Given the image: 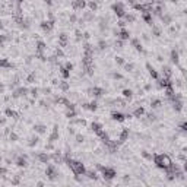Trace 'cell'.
Segmentation results:
<instances>
[{
	"label": "cell",
	"instance_id": "83f0119b",
	"mask_svg": "<svg viewBox=\"0 0 187 187\" xmlns=\"http://www.w3.org/2000/svg\"><path fill=\"white\" fill-rule=\"evenodd\" d=\"M86 6L92 10V12H95L97 9H98V5H97V2H89V3H86Z\"/></svg>",
	"mask_w": 187,
	"mask_h": 187
},
{
	"label": "cell",
	"instance_id": "681fc988",
	"mask_svg": "<svg viewBox=\"0 0 187 187\" xmlns=\"http://www.w3.org/2000/svg\"><path fill=\"white\" fill-rule=\"evenodd\" d=\"M119 27H120V28H124V27H126V22H124V20H120V22H119Z\"/></svg>",
	"mask_w": 187,
	"mask_h": 187
},
{
	"label": "cell",
	"instance_id": "9c48e42d",
	"mask_svg": "<svg viewBox=\"0 0 187 187\" xmlns=\"http://www.w3.org/2000/svg\"><path fill=\"white\" fill-rule=\"evenodd\" d=\"M127 137H129V129H123V130L120 132L119 140H115V143H117V145H120V143H124L126 140H127Z\"/></svg>",
	"mask_w": 187,
	"mask_h": 187
},
{
	"label": "cell",
	"instance_id": "484cf974",
	"mask_svg": "<svg viewBox=\"0 0 187 187\" xmlns=\"http://www.w3.org/2000/svg\"><path fill=\"white\" fill-rule=\"evenodd\" d=\"M86 108H88L89 111H95V110L98 108V104H97V101H92V102L86 104Z\"/></svg>",
	"mask_w": 187,
	"mask_h": 187
},
{
	"label": "cell",
	"instance_id": "74e56055",
	"mask_svg": "<svg viewBox=\"0 0 187 187\" xmlns=\"http://www.w3.org/2000/svg\"><path fill=\"white\" fill-rule=\"evenodd\" d=\"M152 31H154V35H155V37H159V35H161V29H159V28L154 27V28H152Z\"/></svg>",
	"mask_w": 187,
	"mask_h": 187
},
{
	"label": "cell",
	"instance_id": "30bf717a",
	"mask_svg": "<svg viewBox=\"0 0 187 187\" xmlns=\"http://www.w3.org/2000/svg\"><path fill=\"white\" fill-rule=\"evenodd\" d=\"M53 27H54V20H44V22H41V28L45 32H50L53 29Z\"/></svg>",
	"mask_w": 187,
	"mask_h": 187
},
{
	"label": "cell",
	"instance_id": "603a6c76",
	"mask_svg": "<svg viewBox=\"0 0 187 187\" xmlns=\"http://www.w3.org/2000/svg\"><path fill=\"white\" fill-rule=\"evenodd\" d=\"M60 73H61V76H63V79H69L70 78V70H67L64 66L60 69Z\"/></svg>",
	"mask_w": 187,
	"mask_h": 187
},
{
	"label": "cell",
	"instance_id": "b9f144b4",
	"mask_svg": "<svg viewBox=\"0 0 187 187\" xmlns=\"http://www.w3.org/2000/svg\"><path fill=\"white\" fill-rule=\"evenodd\" d=\"M123 42H124V41H121V40L115 41V47H117V48H123Z\"/></svg>",
	"mask_w": 187,
	"mask_h": 187
},
{
	"label": "cell",
	"instance_id": "5b68a950",
	"mask_svg": "<svg viewBox=\"0 0 187 187\" xmlns=\"http://www.w3.org/2000/svg\"><path fill=\"white\" fill-rule=\"evenodd\" d=\"M45 174L48 175V178H50V180H56V175H57V173H56V167L53 165V164H48V165H47Z\"/></svg>",
	"mask_w": 187,
	"mask_h": 187
},
{
	"label": "cell",
	"instance_id": "ee69618b",
	"mask_svg": "<svg viewBox=\"0 0 187 187\" xmlns=\"http://www.w3.org/2000/svg\"><path fill=\"white\" fill-rule=\"evenodd\" d=\"M115 63H117V64H124L123 57H115Z\"/></svg>",
	"mask_w": 187,
	"mask_h": 187
},
{
	"label": "cell",
	"instance_id": "8fae6325",
	"mask_svg": "<svg viewBox=\"0 0 187 187\" xmlns=\"http://www.w3.org/2000/svg\"><path fill=\"white\" fill-rule=\"evenodd\" d=\"M72 6H73L75 10H82V9L86 8V2H85V0H73Z\"/></svg>",
	"mask_w": 187,
	"mask_h": 187
},
{
	"label": "cell",
	"instance_id": "7bdbcfd3",
	"mask_svg": "<svg viewBox=\"0 0 187 187\" xmlns=\"http://www.w3.org/2000/svg\"><path fill=\"white\" fill-rule=\"evenodd\" d=\"M10 140H12V142H16V140H18V134L16 133H10Z\"/></svg>",
	"mask_w": 187,
	"mask_h": 187
},
{
	"label": "cell",
	"instance_id": "4fadbf2b",
	"mask_svg": "<svg viewBox=\"0 0 187 187\" xmlns=\"http://www.w3.org/2000/svg\"><path fill=\"white\" fill-rule=\"evenodd\" d=\"M37 158H38V161L41 162V164H47L50 161V155H47L45 152H40L38 155H37Z\"/></svg>",
	"mask_w": 187,
	"mask_h": 187
},
{
	"label": "cell",
	"instance_id": "f6af8a7d",
	"mask_svg": "<svg viewBox=\"0 0 187 187\" xmlns=\"http://www.w3.org/2000/svg\"><path fill=\"white\" fill-rule=\"evenodd\" d=\"M83 139H85L83 136H81V134H76V142H79V143H81V142H83Z\"/></svg>",
	"mask_w": 187,
	"mask_h": 187
},
{
	"label": "cell",
	"instance_id": "ba28073f",
	"mask_svg": "<svg viewBox=\"0 0 187 187\" xmlns=\"http://www.w3.org/2000/svg\"><path fill=\"white\" fill-rule=\"evenodd\" d=\"M89 92H91V95H92V97H95V98L102 97L104 94H105V91H104L102 88H98V86H94V88H91V89H89Z\"/></svg>",
	"mask_w": 187,
	"mask_h": 187
},
{
	"label": "cell",
	"instance_id": "4dcf8cb0",
	"mask_svg": "<svg viewBox=\"0 0 187 187\" xmlns=\"http://www.w3.org/2000/svg\"><path fill=\"white\" fill-rule=\"evenodd\" d=\"M161 104H162V101L156 98V100H154V101L151 102V107H152V108H159V107H161Z\"/></svg>",
	"mask_w": 187,
	"mask_h": 187
},
{
	"label": "cell",
	"instance_id": "ffe728a7",
	"mask_svg": "<svg viewBox=\"0 0 187 187\" xmlns=\"http://www.w3.org/2000/svg\"><path fill=\"white\" fill-rule=\"evenodd\" d=\"M59 44H60V47H66V44H67V35L66 34L59 35Z\"/></svg>",
	"mask_w": 187,
	"mask_h": 187
},
{
	"label": "cell",
	"instance_id": "4316f807",
	"mask_svg": "<svg viewBox=\"0 0 187 187\" xmlns=\"http://www.w3.org/2000/svg\"><path fill=\"white\" fill-rule=\"evenodd\" d=\"M0 67H5V69H8V67H12V64H10L6 59H0Z\"/></svg>",
	"mask_w": 187,
	"mask_h": 187
},
{
	"label": "cell",
	"instance_id": "f5cc1de1",
	"mask_svg": "<svg viewBox=\"0 0 187 187\" xmlns=\"http://www.w3.org/2000/svg\"><path fill=\"white\" fill-rule=\"evenodd\" d=\"M6 173H8L6 168H0V174H6Z\"/></svg>",
	"mask_w": 187,
	"mask_h": 187
},
{
	"label": "cell",
	"instance_id": "9a60e30c",
	"mask_svg": "<svg viewBox=\"0 0 187 187\" xmlns=\"http://www.w3.org/2000/svg\"><path fill=\"white\" fill-rule=\"evenodd\" d=\"M142 19L148 23V25H152V13L151 12H143L142 13Z\"/></svg>",
	"mask_w": 187,
	"mask_h": 187
},
{
	"label": "cell",
	"instance_id": "1f68e13d",
	"mask_svg": "<svg viewBox=\"0 0 187 187\" xmlns=\"http://www.w3.org/2000/svg\"><path fill=\"white\" fill-rule=\"evenodd\" d=\"M161 19H162V22L165 23V25H168V23L171 22V16L170 15H161Z\"/></svg>",
	"mask_w": 187,
	"mask_h": 187
},
{
	"label": "cell",
	"instance_id": "7c38bea8",
	"mask_svg": "<svg viewBox=\"0 0 187 187\" xmlns=\"http://www.w3.org/2000/svg\"><path fill=\"white\" fill-rule=\"evenodd\" d=\"M146 69L149 70V75H151V78H152V79H155V81H158V79H159V75H158V72H156V70H155V69H154V67H152L149 63H146Z\"/></svg>",
	"mask_w": 187,
	"mask_h": 187
},
{
	"label": "cell",
	"instance_id": "d590c367",
	"mask_svg": "<svg viewBox=\"0 0 187 187\" xmlns=\"http://www.w3.org/2000/svg\"><path fill=\"white\" fill-rule=\"evenodd\" d=\"M142 156H143L145 159H149V161H152V155H151L148 151H143V152H142Z\"/></svg>",
	"mask_w": 187,
	"mask_h": 187
},
{
	"label": "cell",
	"instance_id": "7402d4cb",
	"mask_svg": "<svg viewBox=\"0 0 187 187\" xmlns=\"http://www.w3.org/2000/svg\"><path fill=\"white\" fill-rule=\"evenodd\" d=\"M34 130H35L37 133L42 134V133H45V132H47V127H45L44 124H35V126H34Z\"/></svg>",
	"mask_w": 187,
	"mask_h": 187
},
{
	"label": "cell",
	"instance_id": "5bb4252c",
	"mask_svg": "<svg viewBox=\"0 0 187 187\" xmlns=\"http://www.w3.org/2000/svg\"><path fill=\"white\" fill-rule=\"evenodd\" d=\"M16 165L20 167V168H25L28 165V161H27V156H19L16 159Z\"/></svg>",
	"mask_w": 187,
	"mask_h": 187
},
{
	"label": "cell",
	"instance_id": "7dc6e473",
	"mask_svg": "<svg viewBox=\"0 0 187 187\" xmlns=\"http://www.w3.org/2000/svg\"><path fill=\"white\" fill-rule=\"evenodd\" d=\"M113 78H114V79H123V76H121L120 73H113Z\"/></svg>",
	"mask_w": 187,
	"mask_h": 187
},
{
	"label": "cell",
	"instance_id": "ac0fdd59",
	"mask_svg": "<svg viewBox=\"0 0 187 187\" xmlns=\"http://www.w3.org/2000/svg\"><path fill=\"white\" fill-rule=\"evenodd\" d=\"M132 44H133V47H134V48H136L137 51H140V53L143 51V47H142V44L139 42L137 38H133V40H132Z\"/></svg>",
	"mask_w": 187,
	"mask_h": 187
},
{
	"label": "cell",
	"instance_id": "6da1fadb",
	"mask_svg": "<svg viewBox=\"0 0 187 187\" xmlns=\"http://www.w3.org/2000/svg\"><path fill=\"white\" fill-rule=\"evenodd\" d=\"M152 159H154V164L161 170L168 168L171 165V162H173L171 158L167 154H155V155H152Z\"/></svg>",
	"mask_w": 187,
	"mask_h": 187
},
{
	"label": "cell",
	"instance_id": "8992f818",
	"mask_svg": "<svg viewBox=\"0 0 187 187\" xmlns=\"http://www.w3.org/2000/svg\"><path fill=\"white\" fill-rule=\"evenodd\" d=\"M117 38L121 40V41H129L130 40V32L126 28H121L119 32H117Z\"/></svg>",
	"mask_w": 187,
	"mask_h": 187
},
{
	"label": "cell",
	"instance_id": "7a4b0ae2",
	"mask_svg": "<svg viewBox=\"0 0 187 187\" xmlns=\"http://www.w3.org/2000/svg\"><path fill=\"white\" fill-rule=\"evenodd\" d=\"M67 164H69L70 170H72V173L75 175H83L86 173V168H85V165L81 161H75V159H69L67 158Z\"/></svg>",
	"mask_w": 187,
	"mask_h": 187
},
{
	"label": "cell",
	"instance_id": "2e32d148",
	"mask_svg": "<svg viewBox=\"0 0 187 187\" xmlns=\"http://www.w3.org/2000/svg\"><path fill=\"white\" fill-rule=\"evenodd\" d=\"M162 75H164V78H168V79H171V75H173V72H171V67H170V66H164V67H162Z\"/></svg>",
	"mask_w": 187,
	"mask_h": 187
},
{
	"label": "cell",
	"instance_id": "e0dca14e",
	"mask_svg": "<svg viewBox=\"0 0 187 187\" xmlns=\"http://www.w3.org/2000/svg\"><path fill=\"white\" fill-rule=\"evenodd\" d=\"M91 129H92V132L95 133V134H98L100 132H102V130H104V129H102V126H101L100 123H92V124H91Z\"/></svg>",
	"mask_w": 187,
	"mask_h": 187
},
{
	"label": "cell",
	"instance_id": "44dd1931",
	"mask_svg": "<svg viewBox=\"0 0 187 187\" xmlns=\"http://www.w3.org/2000/svg\"><path fill=\"white\" fill-rule=\"evenodd\" d=\"M171 61L175 63V64H178V61H180V56H178V51H177V50H173V51H171Z\"/></svg>",
	"mask_w": 187,
	"mask_h": 187
},
{
	"label": "cell",
	"instance_id": "816d5d0a",
	"mask_svg": "<svg viewBox=\"0 0 187 187\" xmlns=\"http://www.w3.org/2000/svg\"><path fill=\"white\" fill-rule=\"evenodd\" d=\"M186 127H187V124H186V123L183 121V123L180 124V129H181V130H186Z\"/></svg>",
	"mask_w": 187,
	"mask_h": 187
},
{
	"label": "cell",
	"instance_id": "e575fe53",
	"mask_svg": "<svg viewBox=\"0 0 187 187\" xmlns=\"http://www.w3.org/2000/svg\"><path fill=\"white\" fill-rule=\"evenodd\" d=\"M132 95H133L132 89H123V97L124 98H132Z\"/></svg>",
	"mask_w": 187,
	"mask_h": 187
},
{
	"label": "cell",
	"instance_id": "6f0895ef",
	"mask_svg": "<svg viewBox=\"0 0 187 187\" xmlns=\"http://www.w3.org/2000/svg\"><path fill=\"white\" fill-rule=\"evenodd\" d=\"M19 2H23V0H19Z\"/></svg>",
	"mask_w": 187,
	"mask_h": 187
},
{
	"label": "cell",
	"instance_id": "836d02e7",
	"mask_svg": "<svg viewBox=\"0 0 187 187\" xmlns=\"http://www.w3.org/2000/svg\"><path fill=\"white\" fill-rule=\"evenodd\" d=\"M57 137H59V133H57V126H56L54 130H53V133H51V136H50V142H54Z\"/></svg>",
	"mask_w": 187,
	"mask_h": 187
},
{
	"label": "cell",
	"instance_id": "cb8c5ba5",
	"mask_svg": "<svg viewBox=\"0 0 187 187\" xmlns=\"http://www.w3.org/2000/svg\"><path fill=\"white\" fill-rule=\"evenodd\" d=\"M145 114V108L143 107H137L134 111H133V115L134 117H140V115H143Z\"/></svg>",
	"mask_w": 187,
	"mask_h": 187
},
{
	"label": "cell",
	"instance_id": "f907efd6",
	"mask_svg": "<svg viewBox=\"0 0 187 187\" xmlns=\"http://www.w3.org/2000/svg\"><path fill=\"white\" fill-rule=\"evenodd\" d=\"M12 184H19V177H15V178L12 180Z\"/></svg>",
	"mask_w": 187,
	"mask_h": 187
},
{
	"label": "cell",
	"instance_id": "9f6ffc18",
	"mask_svg": "<svg viewBox=\"0 0 187 187\" xmlns=\"http://www.w3.org/2000/svg\"><path fill=\"white\" fill-rule=\"evenodd\" d=\"M171 2H175V0H171Z\"/></svg>",
	"mask_w": 187,
	"mask_h": 187
},
{
	"label": "cell",
	"instance_id": "277c9868",
	"mask_svg": "<svg viewBox=\"0 0 187 187\" xmlns=\"http://www.w3.org/2000/svg\"><path fill=\"white\" fill-rule=\"evenodd\" d=\"M100 170H101L102 177H104L105 180H113V178L117 175V173H115L114 168H110V167H100Z\"/></svg>",
	"mask_w": 187,
	"mask_h": 187
},
{
	"label": "cell",
	"instance_id": "f35d334b",
	"mask_svg": "<svg viewBox=\"0 0 187 187\" xmlns=\"http://www.w3.org/2000/svg\"><path fill=\"white\" fill-rule=\"evenodd\" d=\"M133 67H134V64H133V63L124 64V69H126V70H129V72H132V70H133Z\"/></svg>",
	"mask_w": 187,
	"mask_h": 187
},
{
	"label": "cell",
	"instance_id": "d4e9b609",
	"mask_svg": "<svg viewBox=\"0 0 187 187\" xmlns=\"http://www.w3.org/2000/svg\"><path fill=\"white\" fill-rule=\"evenodd\" d=\"M123 19H124V22H134V20H136V16L132 15V13H126V15L123 16Z\"/></svg>",
	"mask_w": 187,
	"mask_h": 187
},
{
	"label": "cell",
	"instance_id": "c3c4849f",
	"mask_svg": "<svg viewBox=\"0 0 187 187\" xmlns=\"http://www.w3.org/2000/svg\"><path fill=\"white\" fill-rule=\"evenodd\" d=\"M105 47H107V42H104V41H101V42H100V48L102 50V48H105Z\"/></svg>",
	"mask_w": 187,
	"mask_h": 187
},
{
	"label": "cell",
	"instance_id": "d6986e66",
	"mask_svg": "<svg viewBox=\"0 0 187 187\" xmlns=\"http://www.w3.org/2000/svg\"><path fill=\"white\" fill-rule=\"evenodd\" d=\"M164 89H165V95H167L168 98H171V97L174 95V85H168V86H165Z\"/></svg>",
	"mask_w": 187,
	"mask_h": 187
},
{
	"label": "cell",
	"instance_id": "f1b7e54d",
	"mask_svg": "<svg viewBox=\"0 0 187 187\" xmlns=\"http://www.w3.org/2000/svg\"><path fill=\"white\" fill-rule=\"evenodd\" d=\"M66 117H67V119H75V117H76V111L75 110H67L66 111Z\"/></svg>",
	"mask_w": 187,
	"mask_h": 187
},
{
	"label": "cell",
	"instance_id": "60d3db41",
	"mask_svg": "<svg viewBox=\"0 0 187 187\" xmlns=\"http://www.w3.org/2000/svg\"><path fill=\"white\" fill-rule=\"evenodd\" d=\"M148 119H149L151 121H155V120H156V115H155L154 113H149V114H148Z\"/></svg>",
	"mask_w": 187,
	"mask_h": 187
},
{
	"label": "cell",
	"instance_id": "d6a6232c",
	"mask_svg": "<svg viewBox=\"0 0 187 187\" xmlns=\"http://www.w3.org/2000/svg\"><path fill=\"white\" fill-rule=\"evenodd\" d=\"M6 115H8V117H12V119H16V117H18V114H16L12 108H8V110H6Z\"/></svg>",
	"mask_w": 187,
	"mask_h": 187
},
{
	"label": "cell",
	"instance_id": "11a10c76",
	"mask_svg": "<svg viewBox=\"0 0 187 187\" xmlns=\"http://www.w3.org/2000/svg\"><path fill=\"white\" fill-rule=\"evenodd\" d=\"M127 3H130V5H133V3H134V0H127Z\"/></svg>",
	"mask_w": 187,
	"mask_h": 187
},
{
	"label": "cell",
	"instance_id": "db71d44e",
	"mask_svg": "<svg viewBox=\"0 0 187 187\" xmlns=\"http://www.w3.org/2000/svg\"><path fill=\"white\" fill-rule=\"evenodd\" d=\"M70 20H72V22H76V16L72 15V16H70Z\"/></svg>",
	"mask_w": 187,
	"mask_h": 187
},
{
	"label": "cell",
	"instance_id": "52a82bcc",
	"mask_svg": "<svg viewBox=\"0 0 187 187\" xmlns=\"http://www.w3.org/2000/svg\"><path fill=\"white\" fill-rule=\"evenodd\" d=\"M111 119H113L114 121L123 123V121L126 120V115H124L123 113H120V111H113V113H111Z\"/></svg>",
	"mask_w": 187,
	"mask_h": 187
},
{
	"label": "cell",
	"instance_id": "3957f363",
	"mask_svg": "<svg viewBox=\"0 0 187 187\" xmlns=\"http://www.w3.org/2000/svg\"><path fill=\"white\" fill-rule=\"evenodd\" d=\"M111 9H113V12L117 15V18H123V16L126 15V9H124V5H123L121 2H115V3L111 6Z\"/></svg>",
	"mask_w": 187,
	"mask_h": 187
},
{
	"label": "cell",
	"instance_id": "bcb514c9",
	"mask_svg": "<svg viewBox=\"0 0 187 187\" xmlns=\"http://www.w3.org/2000/svg\"><path fill=\"white\" fill-rule=\"evenodd\" d=\"M6 40H8L6 35H0V45H3V42H5Z\"/></svg>",
	"mask_w": 187,
	"mask_h": 187
},
{
	"label": "cell",
	"instance_id": "ab89813d",
	"mask_svg": "<svg viewBox=\"0 0 187 187\" xmlns=\"http://www.w3.org/2000/svg\"><path fill=\"white\" fill-rule=\"evenodd\" d=\"M64 67H66L67 70H70V72H72V70H73V64H72V63H70V61H67V63L64 64Z\"/></svg>",
	"mask_w": 187,
	"mask_h": 187
},
{
	"label": "cell",
	"instance_id": "f546056e",
	"mask_svg": "<svg viewBox=\"0 0 187 187\" xmlns=\"http://www.w3.org/2000/svg\"><path fill=\"white\" fill-rule=\"evenodd\" d=\"M59 86H60V89H61V91H69V88H70V85H69L66 81L60 82V83H59Z\"/></svg>",
	"mask_w": 187,
	"mask_h": 187
},
{
	"label": "cell",
	"instance_id": "8d00e7d4",
	"mask_svg": "<svg viewBox=\"0 0 187 187\" xmlns=\"http://www.w3.org/2000/svg\"><path fill=\"white\" fill-rule=\"evenodd\" d=\"M85 174H88V177H89L91 180H92V178H94V180L97 178V173H95V171H88V173H85Z\"/></svg>",
	"mask_w": 187,
	"mask_h": 187
}]
</instances>
